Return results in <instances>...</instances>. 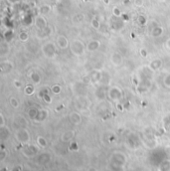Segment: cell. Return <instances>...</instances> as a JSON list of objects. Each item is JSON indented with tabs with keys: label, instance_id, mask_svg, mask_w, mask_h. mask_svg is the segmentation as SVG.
Here are the masks:
<instances>
[{
	"label": "cell",
	"instance_id": "34",
	"mask_svg": "<svg viewBox=\"0 0 170 171\" xmlns=\"http://www.w3.org/2000/svg\"><path fill=\"white\" fill-rule=\"evenodd\" d=\"M70 149L72 151H76L79 149V147H78V143L77 142H71L70 144Z\"/></svg>",
	"mask_w": 170,
	"mask_h": 171
},
{
	"label": "cell",
	"instance_id": "19",
	"mask_svg": "<svg viewBox=\"0 0 170 171\" xmlns=\"http://www.w3.org/2000/svg\"><path fill=\"white\" fill-rule=\"evenodd\" d=\"M74 136H75L74 131L68 130V131H66V132H64L62 135L61 140L63 141V142H71V141H72V139L74 138Z\"/></svg>",
	"mask_w": 170,
	"mask_h": 171
},
{
	"label": "cell",
	"instance_id": "21",
	"mask_svg": "<svg viewBox=\"0 0 170 171\" xmlns=\"http://www.w3.org/2000/svg\"><path fill=\"white\" fill-rule=\"evenodd\" d=\"M9 53V45L7 42H2L1 43V47H0V54L1 56H6L7 54Z\"/></svg>",
	"mask_w": 170,
	"mask_h": 171
},
{
	"label": "cell",
	"instance_id": "5",
	"mask_svg": "<svg viewBox=\"0 0 170 171\" xmlns=\"http://www.w3.org/2000/svg\"><path fill=\"white\" fill-rule=\"evenodd\" d=\"M39 152V146H36L34 144H26L22 148V154L27 158H31L38 154Z\"/></svg>",
	"mask_w": 170,
	"mask_h": 171
},
{
	"label": "cell",
	"instance_id": "40",
	"mask_svg": "<svg viewBox=\"0 0 170 171\" xmlns=\"http://www.w3.org/2000/svg\"><path fill=\"white\" fill-rule=\"evenodd\" d=\"M14 85L17 87V88H21V82L19 81H15L14 82Z\"/></svg>",
	"mask_w": 170,
	"mask_h": 171
},
{
	"label": "cell",
	"instance_id": "20",
	"mask_svg": "<svg viewBox=\"0 0 170 171\" xmlns=\"http://www.w3.org/2000/svg\"><path fill=\"white\" fill-rule=\"evenodd\" d=\"M30 79L34 85H38L41 82V75L38 72H36V71H33V72L30 74Z\"/></svg>",
	"mask_w": 170,
	"mask_h": 171
},
{
	"label": "cell",
	"instance_id": "44",
	"mask_svg": "<svg viewBox=\"0 0 170 171\" xmlns=\"http://www.w3.org/2000/svg\"><path fill=\"white\" fill-rule=\"evenodd\" d=\"M160 1H165V0H160Z\"/></svg>",
	"mask_w": 170,
	"mask_h": 171
},
{
	"label": "cell",
	"instance_id": "37",
	"mask_svg": "<svg viewBox=\"0 0 170 171\" xmlns=\"http://www.w3.org/2000/svg\"><path fill=\"white\" fill-rule=\"evenodd\" d=\"M137 21H138V23H139V24L143 25V24H145V23H146V18L144 16H142V15H140V16H138Z\"/></svg>",
	"mask_w": 170,
	"mask_h": 171
},
{
	"label": "cell",
	"instance_id": "32",
	"mask_svg": "<svg viewBox=\"0 0 170 171\" xmlns=\"http://www.w3.org/2000/svg\"><path fill=\"white\" fill-rule=\"evenodd\" d=\"M8 156V152H7V150L5 148H3L2 147L1 151H0V161L3 162L5 159H6V157Z\"/></svg>",
	"mask_w": 170,
	"mask_h": 171
},
{
	"label": "cell",
	"instance_id": "31",
	"mask_svg": "<svg viewBox=\"0 0 170 171\" xmlns=\"http://www.w3.org/2000/svg\"><path fill=\"white\" fill-rule=\"evenodd\" d=\"M163 85L166 87V88L170 89V73L166 74L163 78Z\"/></svg>",
	"mask_w": 170,
	"mask_h": 171
},
{
	"label": "cell",
	"instance_id": "3",
	"mask_svg": "<svg viewBox=\"0 0 170 171\" xmlns=\"http://www.w3.org/2000/svg\"><path fill=\"white\" fill-rule=\"evenodd\" d=\"M15 139L22 145H26L30 142V133L25 127H19L15 130Z\"/></svg>",
	"mask_w": 170,
	"mask_h": 171
},
{
	"label": "cell",
	"instance_id": "29",
	"mask_svg": "<svg viewBox=\"0 0 170 171\" xmlns=\"http://www.w3.org/2000/svg\"><path fill=\"white\" fill-rule=\"evenodd\" d=\"M24 92H25V94H27V96H32V94H34V92H35V89H34V86L32 85H28V86H26L25 87V89H24Z\"/></svg>",
	"mask_w": 170,
	"mask_h": 171
},
{
	"label": "cell",
	"instance_id": "9",
	"mask_svg": "<svg viewBox=\"0 0 170 171\" xmlns=\"http://www.w3.org/2000/svg\"><path fill=\"white\" fill-rule=\"evenodd\" d=\"M82 115L78 112H71L69 114V122L74 125H80L82 123Z\"/></svg>",
	"mask_w": 170,
	"mask_h": 171
},
{
	"label": "cell",
	"instance_id": "8",
	"mask_svg": "<svg viewBox=\"0 0 170 171\" xmlns=\"http://www.w3.org/2000/svg\"><path fill=\"white\" fill-rule=\"evenodd\" d=\"M56 45L59 47L61 50H66L70 47V42L67 39L66 36L64 35H59L56 39Z\"/></svg>",
	"mask_w": 170,
	"mask_h": 171
},
{
	"label": "cell",
	"instance_id": "22",
	"mask_svg": "<svg viewBox=\"0 0 170 171\" xmlns=\"http://www.w3.org/2000/svg\"><path fill=\"white\" fill-rule=\"evenodd\" d=\"M50 11H51V6L48 4H43L42 6L39 7V14L44 15V16L48 14Z\"/></svg>",
	"mask_w": 170,
	"mask_h": 171
},
{
	"label": "cell",
	"instance_id": "43",
	"mask_svg": "<svg viewBox=\"0 0 170 171\" xmlns=\"http://www.w3.org/2000/svg\"><path fill=\"white\" fill-rule=\"evenodd\" d=\"M57 1H63V0H57Z\"/></svg>",
	"mask_w": 170,
	"mask_h": 171
},
{
	"label": "cell",
	"instance_id": "12",
	"mask_svg": "<svg viewBox=\"0 0 170 171\" xmlns=\"http://www.w3.org/2000/svg\"><path fill=\"white\" fill-rule=\"evenodd\" d=\"M101 47V42L99 40H91L89 43L87 44V51L89 52H95L96 50H99V48Z\"/></svg>",
	"mask_w": 170,
	"mask_h": 171
},
{
	"label": "cell",
	"instance_id": "41",
	"mask_svg": "<svg viewBox=\"0 0 170 171\" xmlns=\"http://www.w3.org/2000/svg\"><path fill=\"white\" fill-rule=\"evenodd\" d=\"M7 1H8L9 3H11V4H15V3H18L20 0H7Z\"/></svg>",
	"mask_w": 170,
	"mask_h": 171
},
{
	"label": "cell",
	"instance_id": "1",
	"mask_svg": "<svg viewBox=\"0 0 170 171\" xmlns=\"http://www.w3.org/2000/svg\"><path fill=\"white\" fill-rule=\"evenodd\" d=\"M126 164V156L122 152H114L111 156V167L114 171H120L124 169Z\"/></svg>",
	"mask_w": 170,
	"mask_h": 171
},
{
	"label": "cell",
	"instance_id": "28",
	"mask_svg": "<svg viewBox=\"0 0 170 171\" xmlns=\"http://www.w3.org/2000/svg\"><path fill=\"white\" fill-rule=\"evenodd\" d=\"M9 102H10V104H11V107H14V109H18L20 106L19 101H18L15 97H11V98L9 99Z\"/></svg>",
	"mask_w": 170,
	"mask_h": 171
},
{
	"label": "cell",
	"instance_id": "18",
	"mask_svg": "<svg viewBox=\"0 0 170 171\" xmlns=\"http://www.w3.org/2000/svg\"><path fill=\"white\" fill-rule=\"evenodd\" d=\"M158 171H170V159H163L158 164Z\"/></svg>",
	"mask_w": 170,
	"mask_h": 171
},
{
	"label": "cell",
	"instance_id": "27",
	"mask_svg": "<svg viewBox=\"0 0 170 171\" xmlns=\"http://www.w3.org/2000/svg\"><path fill=\"white\" fill-rule=\"evenodd\" d=\"M18 38H19V40L21 42H26V41H28V39H29V34L26 32V31H22V32L19 33Z\"/></svg>",
	"mask_w": 170,
	"mask_h": 171
},
{
	"label": "cell",
	"instance_id": "2",
	"mask_svg": "<svg viewBox=\"0 0 170 171\" xmlns=\"http://www.w3.org/2000/svg\"><path fill=\"white\" fill-rule=\"evenodd\" d=\"M70 51L74 56L76 57H80V56H83L85 54V52L87 51V45L83 43L81 40H76L72 41V43H70Z\"/></svg>",
	"mask_w": 170,
	"mask_h": 171
},
{
	"label": "cell",
	"instance_id": "17",
	"mask_svg": "<svg viewBox=\"0 0 170 171\" xmlns=\"http://www.w3.org/2000/svg\"><path fill=\"white\" fill-rule=\"evenodd\" d=\"M79 99V104L80 106L83 107V109H87V107H90L91 104V101L89 99L87 96H83V94H80V97L78 98Z\"/></svg>",
	"mask_w": 170,
	"mask_h": 171
},
{
	"label": "cell",
	"instance_id": "13",
	"mask_svg": "<svg viewBox=\"0 0 170 171\" xmlns=\"http://www.w3.org/2000/svg\"><path fill=\"white\" fill-rule=\"evenodd\" d=\"M49 117V112L45 109H39V114L37 115V117H36L35 122H45V120L48 118Z\"/></svg>",
	"mask_w": 170,
	"mask_h": 171
},
{
	"label": "cell",
	"instance_id": "39",
	"mask_svg": "<svg viewBox=\"0 0 170 171\" xmlns=\"http://www.w3.org/2000/svg\"><path fill=\"white\" fill-rule=\"evenodd\" d=\"M165 46H166V48H167V49H169V50H170V38H169V39H167V41L165 42Z\"/></svg>",
	"mask_w": 170,
	"mask_h": 171
},
{
	"label": "cell",
	"instance_id": "33",
	"mask_svg": "<svg viewBox=\"0 0 170 171\" xmlns=\"http://www.w3.org/2000/svg\"><path fill=\"white\" fill-rule=\"evenodd\" d=\"M51 91H52V93H53L54 94H59L60 93H61L62 89H61V87H60L59 85H54L53 87H52Z\"/></svg>",
	"mask_w": 170,
	"mask_h": 171
},
{
	"label": "cell",
	"instance_id": "24",
	"mask_svg": "<svg viewBox=\"0 0 170 171\" xmlns=\"http://www.w3.org/2000/svg\"><path fill=\"white\" fill-rule=\"evenodd\" d=\"M37 144H38L39 147L45 148V147L47 146V144H48V142H47L45 137H43V136H38L37 137Z\"/></svg>",
	"mask_w": 170,
	"mask_h": 171
},
{
	"label": "cell",
	"instance_id": "4",
	"mask_svg": "<svg viewBox=\"0 0 170 171\" xmlns=\"http://www.w3.org/2000/svg\"><path fill=\"white\" fill-rule=\"evenodd\" d=\"M42 53L44 54V56L46 58H49V59H54L57 56V49L56 45L52 42H48V43H45L43 46H42Z\"/></svg>",
	"mask_w": 170,
	"mask_h": 171
},
{
	"label": "cell",
	"instance_id": "36",
	"mask_svg": "<svg viewBox=\"0 0 170 171\" xmlns=\"http://www.w3.org/2000/svg\"><path fill=\"white\" fill-rule=\"evenodd\" d=\"M133 4L136 7H142L144 2H143V0H134V1H133Z\"/></svg>",
	"mask_w": 170,
	"mask_h": 171
},
{
	"label": "cell",
	"instance_id": "14",
	"mask_svg": "<svg viewBox=\"0 0 170 171\" xmlns=\"http://www.w3.org/2000/svg\"><path fill=\"white\" fill-rule=\"evenodd\" d=\"M147 67L149 68L152 72H155V71L159 70L162 67V61L160 59H154L149 63V64H148Z\"/></svg>",
	"mask_w": 170,
	"mask_h": 171
},
{
	"label": "cell",
	"instance_id": "23",
	"mask_svg": "<svg viewBox=\"0 0 170 171\" xmlns=\"http://www.w3.org/2000/svg\"><path fill=\"white\" fill-rule=\"evenodd\" d=\"M38 114H39L38 109H36V107H31V109H29V110H28V117L32 120H35Z\"/></svg>",
	"mask_w": 170,
	"mask_h": 171
},
{
	"label": "cell",
	"instance_id": "6",
	"mask_svg": "<svg viewBox=\"0 0 170 171\" xmlns=\"http://www.w3.org/2000/svg\"><path fill=\"white\" fill-rule=\"evenodd\" d=\"M108 97L109 99L114 102H119L122 98V92L117 87H111L108 91Z\"/></svg>",
	"mask_w": 170,
	"mask_h": 171
},
{
	"label": "cell",
	"instance_id": "35",
	"mask_svg": "<svg viewBox=\"0 0 170 171\" xmlns=\"http://www.w3.org/2000/svg\"><path fill=\"white\" fill-rule=\"evenodd\" d=\"M5 126V117L3 114H0V128Z\"/></svg>",
	"mask_w": 170,
	"mask_h": 171
},
{
	"label": "cell",
	"instance_id": "30",
	"mask_svg": "<svg viewBox=\"0 0 170 171\" xmlns=\"http://www.w3.org/2000/svg\"><path fill=\"white\" fill-rule=\"evenodd\" d=\"M112 15H114V17H116V18H119V17H121V15H122V13H121V10L119 9V7H114L112 8Z\"/></svg>",
	"mask_w": 170,
	"mask_h": 171
},
{
	"label": "cell",
	"instance_id": "10",
	"mask_svg": "<svg viewBox=\"0 0 170 171\" xmlns=\"http://www.w3.org/2000/svg\"><path fill=\"white\" fill-rule=\"evenodd\" d=\"M111 64L114 66H116V67H119V66L122 65V62H124V59H122L121 55L119 53H117V52H114V53H112L111 55Z\"/></svg>",
	"mask_w": 170,
	"mask_h": 171
},
{
	"label": "cell",
	"instance_id": "11",
	"mask_svg": "<svg viewBox=\"0 0 170 171\" xmlns=\"http://www.w3.org/2000/svg\"><path fill=\"white\" fill-rule=\"evenodd\" d=\"M51 160V155L48 152H43V153H40L37 157V163L40 165H45L48 162H50Z\"/></svg>",
	"mask_w": 170,
	"mask_h": 171
},
{
	"label": "cell",
	"instance_id": "25",
	"mask_svg": "<svg viewBox=\"0 0 170 171\" xmlns=\"http://www.w3.org/2000/svg\"><path fill=\"white\" fill-rule=\"evenodd\" d=\"M91 27H93L94 29H96V30H100L101 23L99 21V19L94 18V19H91Z\"/></svg>",
	"mask_w": 170,
	"mask_h": 171
},
{
	"label": "cell",
	"instance_id": "42",
	"mask_svg": "<svg viewBox=\"0 0 170 171\" xmlns=\"http://www.w3.org/2000/svg\"><path fill=\"white\" fill-rule=\"evenodd\" d=\"M88 171H98V169L96 167H89Z\"/></svg>",
	"mask_w": 170,
	"mask_h": 171
},
{
	"label": "cell",
	"instance_id": "16",
	"mask_svg": "<svg viewBox=\"0 0 170 171\" xmlns=\"http://www.w3.org/2000/svg\"><path fill=\"white\" fill-rule=\"evenodd\" d=\"M14 68V65L12 64V62L10 61H4L1 63L0 65V69H1V72L2 73H9L11 72Z\"/></svg>",
	"mask_w": 170,
	"mask_h": 171
},
{
	"label": "cell",
	"instance_id": "15",
	"mask_svg": "<svg viewBox=\"0 0 170 171\" xmlns=\"http://www.w3.org/2000/svg\"><path fill=\"white\" fill-rule=\"evenodd\" d=\"M162 34H163V28L159 25L153 26V27L150 29V36H152L153 38H158V37H160Z\"/></svg>",
	"mask_w": 170,
	"mask_h": 171
},
{
	"label": "cell",
	"instance_id": "7",
	"mask_svg": "<svg viewBox=\"0 0 170 171\" xmlns=\"http://www.w3.org/2000/svg\"><path fill=\"white\" fill-rule=\"evenodd\" d=\"M34 24H35V27L38 29V30H44V29L48 28V21L45 18L44 15L38 14L37 16L35 17V20H34Z\"/></svg>",
	"mask_w": 170,
	"mask_h": 171
},
{
	"label": "cell",
	"instance_id": "26",
	"mask_svg": "<svg viewBox=\"0 0 170 171\" xmlns=\"http://www.w3.org/2000/svg\"><path fill=\"white\" fill-rule=\"evenodd\" d=\"M163 127L166 131L170 132V114L167 115L166 117H164L163 119Z\"/></svg>",
	"mask_w": 170,
	"mask_h": 171
},
{
	"label": "cell",
	"instance_id": "38",
	"mask_svg": "<svg viewBox=\"0 0 170 171\" xmlns=\"http://www.w3.org/2000/svg\"><path fill=\"white\" fill-rule=\"evenodd\" d=\"M140 53H141V56H142V57H144V58L147 57V53H146V50H145V49H142V50H141Z\"/></svg>",
	"mask_w": 170,
	"mask_h": 171
},
{
	"label": "cell",
	"instance_id": "45",
	"mask_svg": "<svg viewBox=\"0 0 170 171\" xmlns=\"http://www.w3.org/2000/svg\"><path fill=\"white\" fill-rule=\"evenodd\" d=\"M109 1H114V0H109Z\"/></svg>",
	"mask_w": 170,
	"mask_h": 171
}]
</instances>
